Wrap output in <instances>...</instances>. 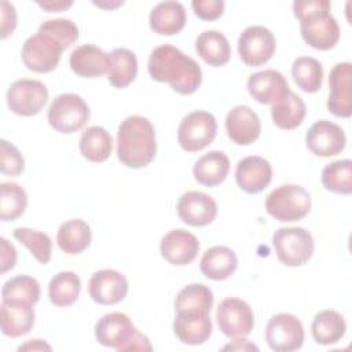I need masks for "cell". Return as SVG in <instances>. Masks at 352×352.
I'll return each mask as SVG.
<instances>
[{
    "instance_id": "6da1fadb",
    "label": "cell",
    "mask_w": 352,
    "mask_h": 352,
    "mask_svg": "<svg viewBox=\"0 0 352 352\" xmlns=\"http://www.w3.org/2000/svg\"><path fill=\"white\" fill-rule=\"evenodd\" d=\"M147 70L153 80L168 82L180 95L194 94L202 82L198 62L170 44L158 45L151 51Z\"/></svg>"
},
{
    "instance_id": "7a4b0ae2",
    "label": "cell",
    "mask_w": 352,
    "mask_h": 352,
    "mask_svg": "<svg viewBox=\"0 0 352 352\" xmlns=\"http://www.w3.org/2000/svg\"><path fill=\"white\" fill-rule=\"evenodd\" d=\"M157 154L155 129L143 116H129L121 121L117 132V157L131 169L147 166Z\"/></svg>"
},
{
    "instance_id": "3957f363",
    "label": "cell",
    "mask_w": 352,
    "mask_h": 352,
    "mask_svg": "<svg viewBox=\"0 0 352 352\" xmlns=\"http://www.w3.org/2000/svg\"><path fill=\"white\" fill-rule=\"evenodd\" d=\"M327 0H296L293 14L300 21L302 40L312 48L327 51L340 40V26L330 12Z\"/></svg>"
},
{
    "instance_id": "277c9868",
    "label": "cell",
    "mask_w": 352,
    "mask_h": 352,
    "mask_svg": "<svg viewBox=\"0 0 352 352\" xmlns=\"http://www.w3.org/2000/svg\"><path fill=\"white\" fill-rule=\"evenodd\" d=\"M95 338L100 345L118 352L153 349L150 340L138 331L129 316L122 312L103 315L95 324Z\"/></svg>"
},
{
    "instance_id": "5b68a950",
    "label": "cell",
    "mask_w": 352,
    "mask_h": 352,
    "mask_svg": "<svg viewBox=\"0 0 352 352\" xmlns=\"http://www.w3.org/2000/svg\"><path fill=\"white\" fill-rule=\"evenodd\" d=\"M312 206L308 190L298 184H282L272 190L265 199V210L275 220L292 223L304 219Z\"/></svg>"
},
{
    "instance_id": "8992f818",
    "label": "cell",
    "mask_w": 352,
    "mask_h": 352,
    "mask_svg": "<svg viewBox=\"0 0 352 352\" xmlns=\"http://www.w3.org/2000/svg\"><path fill=\"white\" fill-rule=\"evenodd\" d=\"M272 245L278 260L287 267L307 264L315 250L312 234L302 227H282L272 235Z\"/></svg>"
},
{
    "instance_id": "52a82bcc",
    "label": "cell",
    "mask_w": 352,
    "mask_h": 352,
    "mask_svg": "<svg viewBox=\"0 0 352 352\" xmlns=\"http://www.w3.org/2000/svg\"><path fill=\"white\" fill-rule=\"evenodd\" d=\"M89 107L85 100L73 92L58 95L48 109L50 125L60 133H74L89 120Z\"/></svg>"
},
{
    "instance_id": "ba28073f",
    "label": "cell",
    "mask_w": 352,
    "mask_h": 352,
    "mask_svg": "<svg viewBox=\"0 0 352 352\" xmlns=\"http://www.w3.org/2000/svg\"><path fill=\"white\" fill-rule=\"evenodd\" d=\"M217 121L205 110H195L183 117L177 128V143L188 151L197 153L208 147L216 138Z\"/></svg>"
},
{
    "instance_id": "9c48e42d",
    "label": "cell",
    "mask_w": 352,
    "mask_h": 352,
    "mask_svg": "<svg viewBox=\"0 0 352 352\" xmlns=\"http://www.w3.org/2000/svg\"><path fill=\"white\" fill-rule=\"evenodd\" d=\"M6 99L14 114L32 117L44 109L48 100V88L38 80L21 78L8 87Z\"/></svg>"
},
{
    "instance_id": "30bf717a",
    "label": "cell",
    "mask_w": 352,
    "mask_h": 352,
    "mask_svg": "<svg viewBox=\"0 0 352 352\" xmlns=\"http://www.w3.org/2000/svg\"><path fill=\"white\" fill-rule=\"evenodd\" d=\"M220 331L228 338H243L254 327V314L250 305L238 297H226L216 311Z\"/></svg>"
},
{
    "instance_id": "8fae6325",
    "label": "cell",
    "mask_w": 352,
    "mask_h": 352,
    "mask_svg": "<svg viewBox=\"0 0 352 352\" xmlns=\"http://www.w3.org/2000/svg\"><path fill=\"white\" fill-rule=\"evenodd\" d=\"M305 338L301 320L286 312L274 315L265 329V341L275 352H292L302 346Z\"/></svg>"
},
{
    "instance_id": "7c38bea8",
    "label": "cell",
    "mask_w": 352,
    "mask_h": 352,
    "mask_svg": "<svg viewBox=\"0 0 352 352\" xmlns=\"http://www.w3.org/2000/svg\"><path fill=\"white\" fill-rule=\"evenodd\" d=\"M63 47L54 38L36 33L25 40L21 58L26 69L36 73H50L59 65Z\"/></svg>"
},
{
    "instance_id": "4fadbf2b",
    "label": "cell",
    "mask_w": 352,
    "mask_h": 352,
    "mask_svg": "<svg viewBox=\"0 0 352 352\" xmlns=\"http://www.w3.org/2000/svg\"><path fill=\"white\" fill-rule=\"evenodd\" d=\"M276 40L270 29L253 25L248 26L238 38V54L246 66H261L275 54Z\"/></svg>"
},
{
    "instance_id": "5bb4252c",
    "label": "cell",
    "mask_w": 352,
    "mask_h": 352,
    "mask_svg": "<svg viewBox=\"0 0 352 352\" xmlns=\"http://www.w3.org/2000/svg\"><path fill=\"white\" fill-rule=\"evenodd\" d=\"M352 65L351 62H340L334 65L329 76L330 94L327 98V109L331 114L341 118L352 116Z\"/></svg>"
},
{
    "instance_id": "9a60e30c",
    "label": "cell",
    "mask_w": 352,
    "mask_h": 352,
    "mask_svg": "<svg viewBox=\"0 0 352 352\" xmlns=\"http://www.w3.org/2000/svg\"><path fill=\"white\" fill-rule=\"evenodd\" d=\"M305 144L318 157H334L345 148L346 136L338 124L329 120H319L307 131Z\"/></svg>"
},
{
    "instance_id": "2e32d148",
    "label": "cell",
    "mask_w": 352,
    "mask_h": 352,
    "mask_svg": "<svg viewBox=\"0 0 352 352\" xmlns=\"http://www.w3.org/2000/svg\"><path fill=\"white\" fill-rule=\"evenodd\" d=\"M128 279L117 270L106 268L92 274L88 292L91 298L100 305H114L122 301L128 294Z\"/></svg>"
},
{
    "instance_id": "e0dca14e",
    "label": "cell",
    "mask_w": 352,
    "mask_h": 352,
    "mask_svg": "<svg viewBox=\"0 0 352 352\" xmlns=\"http://www.w3.org/2000/svg\"><path fill=\"white\" fill-rule=\"evenodd\" d=\"M198 238L184 228L166 232L160 242L161 256L172 265L183 267L191 264L199 253Z\"/></svg>"
},
{
    "instance_id": "ac0fdd59",
    "label": "cell",
    "mask_w": 352,
    "mask_h": 352,
    "mask_svg": "<svg viewBox=\"0 0 352 352\" xmlns=\"http://www.w3.org/2000/svg\"><path fill=\"white\" fill-rule=\"evenodd\" d=\"M179 219L191 227H205L217 216L216 201L202 191H187L177 201Z\"/></svg>"
},
{
    "instance_id": "d6986e66",
    "label": "cell",
    "mask_w": 352,
    "mask_h": 352,
    "mask_svg": "<svg viewBox=\"0 0 352 352\" xmlns=\"http://www.w3.org/2000/svg\"><path fill=\"white\" fill-rule=\"evenodd\" d=\"M226 131L235 144L249 146L258 139L261 121L249 106L238 104L227 113Z\"/></svg>"
},
{
    "instance_id": "ffe728a7",
    "label": "cell",
    "mask_w": 352,
    "mask_h": 352,
    "mask_svg": "<svg viewBox=\"0 0 352 352\" xmlns=\"http://www.w3.org/2000/svg\"><path fill=\"white\" fill-rule=\"evenodd\" d=\"M246 87L250 96L263 104H272L290 91L285 76L275 69H265L250 74Z\"/></svg>"
},
{
    "instance_id": "44dd1931",
    "label": "cell",
    "mask_w": 352,
    "mask_h": 352,
    "mask_svg": "<svg viewBox=\"0 0 352 352\" xmlns=\"http://www.w3.org/2000/svg\"><path fill=\"white\" fill-rule=\"evenodd\" d=\"M235 180L245 192L257 194L270 186L272 180V166L260 155L245 157L236 164Z\"/></svg>"
},
{
    "instance_id": "7402d4cb",
    "label": "cell",
    "mask_w": 352,
    "mask_h": 352,
    "mask_svg": "<svg viewBox=\"0 0 352 352\" xmlns=\"http://www.w3.org/2000/svg\"><path fill=\"white\" fill-rule=\"evenodd\" d=\"M72 70L82 78H95L107 73L110 54L94 44H82L73 50L69 58Z\"/></svg>"
},
{
    "instance_id": "603a6c76",
    "label": "cell",
    "mask_w": 352,
    "mask_h": 352,
    "mask_svg": "<svg viewBox=\"0 0 352 352\" xmlns=\"http://www.w3.org/2000/svg\"><path fill=\"white\" fill-rule=\"evenodd\" d=\"M212 320L209 314L176 312L173 320L175 336L187 345H199L212 336Z\"/></svg>"
},
{
    "instance_id": "cb8c5ba5",
    "label": "cell",
    "mask_w": 352,
    "mask_h": 352,
    "mask_svg": "<svg viewBox=\"0 0 352 352\" xmlns=\"http://www.w3.org/2000/svg\"><path fill=\"white\" fill-rule=\"evenodd\" d=\"M187 22V12L180 1H161L153 7L148 23L154 33L173 36L180 33Z\"/></svg>"
},
{
    "instance_id": "d4e9b609",
    "label": "cell",
    "mask_w": 352,
    "mask_h": 352,
    "mask_svg": "<svg viewBox=\"0 0 352 352\" xmlns=\"http://www.w3.org/2000/svg\"><path fill=\"white\" fill-rule=\"evenodd\" d=\"M36 314L33 305L21 302H4L0 305L1 333L11 338L26 336L33 329Z\"/></svg>"
},
{
    "instance_id": "484cf974",
    "label": "cell",
    "mask_w": 352,
    "mask_h": 352,
    "mask_svg": "<svg viewBox=\"0 0 352 352\" xmlns=\"http://www.w3.org/2000/svg\"><path fill=\"white\" fill-rule=\"evenodd\" d=\"M238 267V257L235 252L227 246H212L205 250L199 261L201 272L212 280H226Z\"/></svg>"
},
{
    "instance_id": "4316f807",
    "label": "cell",
    "mask_w": 352,
    "mask_h": 352,
    "mask_svg": "<svg viewBox=\"0 0 352 352\" xmlns=\"http://www.w3.org/2000/svg\"><path fill=\"white\" fill-rule=\"evenodd\" d=\"M230 172V160L226 153L212 150L197 160L192 168L194 179L206 187L221 184Z\"/></svg>"
},
{
    "instance_id": "83f0119b",
    "label": "cell",
    "mask_w": 352,
    "mask_h": 352,
    "mask_svg": "<svg viewBox=\"0 0 352 352\" xmlns=\"http://www.w3.org/2000/svg\"><path fill=\"white\" fill-rule=\"evenodd\" d=\"M195 51L209 66H224L231 59L228 38L217 30H205L195 40Z\"/></svg>"
},
{
    "instance_id": "f1b7e54d",
    "label": "cell",
    "mask_w": 352,
    "mask_h": 352,
    "mask_svg": "<svg viewBox=\"0 0 352 352\" xmlns=\"http://www.w3.org/2000/svg\"><path fill=\"white\" fill-rule=\"evenodd\" d=\"M92 241V231L87 221L81 219H70L62 223L56 232V243L66 254H80Z\"/></svg>"
},
{
    "instance_id": "f546056e",
    "label": "cell",
    "mask_w": 352,
    "mask_h": 352,
    "mask_svg": "<svg viewBox=\"0 0 352 352\" xmlns=\"http://www.w3.org/2000/svg\"><path fill=\"white\" fill-rule=\"evenodd\" d=\"M307 107L301 96L289 91L283 98L278 102L272 103L271 107V118L272 122L286 131L296 129L300 126L305 118Z\"/></svg>"
},
{
    "instance_id": "4dcf8cb0",
    "label": "cell",
    "mask_w": 352,
    "mask_h": 352,
    "mask_svg": "<svg viewBox=\"0 0 352 352\" xmlns=\"http://www.w3.org/2000/svg\"><path fill=\"white\" fill-rule=\"evenodd\" d=\"M314 340L320 345L337 344L346 333V322L344 316L334 309H323L318 312L311 324Z\"/></svg>"
},
{
    "instance_id": "1f68e13d",
    "label": "cell",
    "mask_w": 352,
    "mask_h": 352,
    "mask_svg": "<svg viewBox=\"0 0 352 352\" xmlns=\"http://www.w3.org/2000/svg\"><path fill=\"white\" fill-rule=\"evenodd\" d=\"M138 76V58L128 48H114L110 52V65L107 80L114 88H125L131 85Z\"/></svg>"
},
{
    "instance_id": "d6a6232c",
    "label": "cell",
    "mask_w": 352,
    "mask_h": 352,
    "mask_svg": "<svg viewBox=\"0 0 352 352\" xmlns=\"http://www.w3.org/2000/svg\"><path fill=\"white\" fill-rule=\"evenodd\" d=\"M78 148L85 160L91 162H103L111 155L113 138L103 126L92 125L81 133Z\"/></svg>"
},
{
    "instance_id": "836d02e7",
    "label": "cell",
    "mask_w": 352,
    "mask_h": 352,
    "mask_svg": "<svg viewBox=\"0 0 352 352\" xmlns=\"http://www.w3.org/2000/svg\"><path fill=\"white\" fill-rule=\"evenodd\" d=\"M213 292L204 283H191L184 286L176 296V312H202L210 314L213 307Z\"/></svg>"
},
{
    "instance_id": "e575fe53",
    "label": "cell",
    "mask_w": 352,
    "mask_h": 352,
    "mask_svg": "<svg viewBox=\"0 0 352 352\" xmlns=\"http://www.w3.org/2000/svg\"><path fill=\"white\" fill-rule=\"evenodd\" d=\"M81 292V280L73 271H62L54 275L48 285V297L55 307L74 304Z\"/></svg>"
},
{
    "instance_id": "d590c367",
    "label": "cell",
    "mask_w": 352,
    "mask_h": 352,
    "mask_svg": "<svg viewBox=\"0 0 352 352\" xmlns=\"http://www.w3.org/2000/svg\"><path fill=\"white\" fill-rule=\"evenodd\" d=\"M40 283L29 275H16L8 279L1 289V301L34 305L40 300Z\"/></svg>"
},
{
    "instance_id": "8d00e7d4",
    "label": "cell",
    "mask_w": 352,
    "mask_h": 352,
    "mask_svg": "<svg viewBox=\"0 0 352 352\" xmlns=\"http://www.w3.org/2000/svg\"><path fill=\"white\" fill-rule=\"evenodd\" d=\"M292 76L301 91L315 94L323 84V66L312 56H300L292 65Z\"/></svg>"
},
{
    "instance_id": "74e56055",
    "label": "cell",
    "mask_w": 352,
    "mask_h": 352,
    "mask_svg": "<svg viewBox=\"0 0 352 352\" xmlns=\"http://www.w3.org/2000/svg\"><path fill=\"white\" fill-rule=\"evenodd\" d=\"M320 180L327 191L349 195L352 192V161L346 158L327 164L322 170Z\"/></svg>"
},
{
    "instance_id": "f35d334b",
    "label": "cell",
    "mask_w": 352,
    "mask_h": 352,
    "mask_svg": "<svg viewBox=\"0 0 352 352\" xmlns=\"http://www.w3.org/2000/svg\"><path fill=\"white\" fill-rule=\"evenodd\" d=\"M0 220L12 221L19 219L28 206V194L23 187L14 182L0 184Z\"/></svg>"
},
{
    "instance_id": "ab89813d",
    "label": "cell",
    "mask_w": 352,
    "mask_h": 352,
    "mask_svg": "<svg viewBox=\"0 0 352 352\" xmlns=\"http://www.w3.org/2000/svg\"><path fill=\"white\" fill-rule=\"evenodd\" d=\"M14 238L25 245L32 256L40 263V264H48L52 257V241L48 234L32 230L26 227H18L12 231Z\"/></svg>"
},
{
    "instance_id": "60d3db41",
    "label": "cell",
    "mask_w": 352,
    "mask_h": 352,
    "mask_svg": "<svg viewBox=\"0 0 352 352\" xmlns=\"http://www.w3.org/2000/svg\"><path fill=\"white\" fill-rule=\"evenodd\" d=\"M37 33H43L54 38L56 43H59L63 47V50L69 48L78 38L77 25L72 19H66V18H55V19H48L43 22L38 26Z\"/></svg>"
},
{
    "instance_id": "b9f144b4",
    "label": "cell",
    "mask_w": 352,
    "mask_h": 352,
    "mask_svg": "<svg viewBox=\"0 0 352 352\" xmlns=\"http://www.w3.org/2000/svg\"><path fill=\"white\" fill-rule=\"evenodd\" d=\"M25 169V160L21 151L7 142L0 140V170L7 176H19Z\"/></svg>"
},
{
    "instance_id": "7bdbcfd3",
    "label": "cell",
    "mask_w": 352,
    "mask_h": 352,
    "mask_svg": "<svg viewBox=\"0 0 352 352\" xmlns=\"http://www.w3.org/2000/svg\"><path fill=\"white\" fill-rule=\"evenodd\" d=\"M194 14L202 21H214L224 12L226 3L223 0H192Z\"/></svg>"
},
{
    "instance_id": "ee69618b",
    "label": "cell",
    "mask_w": 352,
    "mask_h": 352,
    "mask_svg": "<svg viewBox=\"0 0 352 352\" xmlns=\"http://www.w3.org/2000/svg\"><path fill=\"white\" fill-rule=\"evenodd\" d=\"M0 10H1V33L0 37L6 38L10 34H12V32L16 28V11L15 7L8 3V1H1L0 3Z\"/></svg>"
},
{
    "instance_id": "f6af8a7d",
    "label": "cell",
    "mask_w": 352,
    "mask_h": 352,
    "mask_svg": "<svg viewBox=\"0 0 352 352\" xmlns=\"http://www.w3.org/2000/svg\"><path fill=\"white\" fill-rule=\"evenodd\" d=\"M1 253H0V272L4 274L8 270H12L16 264V250L11 242L6 238H0Z\"/></svg>"
},
{
    "instance_id": "bcb514c9",
    "label": "cell",
    "mask_w": 352,
    "mask_h": 352,
    "mask_svg": "<svg viewBox=\"0 0 352 352\" xmlns=\"http://www.w3.org/2000/svg\"><path fill=\"white\" fill-rule=\"evenodd\" d=\"M223 349H231V351H258V346L249 342L248 340H242V338H234L232 342L227 344L226 346H223Z\"/></svg>"
},
{
    "instance_id": "7dc6e473",
    "label": "cell",
    "mask_w": 352,
    "mask_h": 352,
    "mask_svg": "<svg viewBox=\"0 0 352 352\" xmlns=\"http://www.w3.org/2000/svg\"><path fill=\"white\" fill-rule=\"evenodd\" d=\"M38 7L43 10H47L48 12H60L67 10L69 7L73 6V1H38Z\"/></svg>"
},
{
    "instance_id": "c3c4849f",
    "label": "cell",
    "mask_w": 352,
    "mask_h": 352,
    "mask_svg": "<svg viewBox=\"0 0 352 352\" xmlns=\"http://www.w3.org/2000/svg\"><path fill=\"white\" fill-rule=\"evenodd\" d=\"M51 345H48L43 340H29L26 344L18 346V351H51Z\"/></svg>"
}]
</instances>
